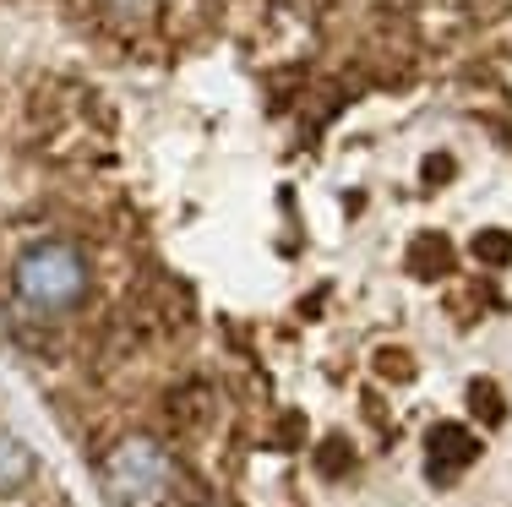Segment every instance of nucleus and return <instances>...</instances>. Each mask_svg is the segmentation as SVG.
<instances>
[{"label":"nucleus","instance_id":"obj_1","mask_svg":"<svg viewBox=\"0 0 512 507\" xmlns=\"http://www.w3.org/2000/svg\"><path fill=\"white\" fill-rule=\"evenodd\" d=\"M11 295L33 317H60L88 295V262L71 240H33L11 268Z\"/></svg>","mask_w":512,"mask_h":507},{"label":"nucleus","instance_id":"obj_2","mask_svg":"<svg viewBox=\"0 0 512 507\" xmlns=\"http://www.w3.org/2000/svg\"><path fill=\"white\" fill-rule=\"evenodd\" d=\"M175 464L153 437H120L99 464V491L109 507H158L169 497Z\"/></svg>","mask_w":512,"mask_h":507},{"label":"nucleus","instance_id":"obj_3","mask_svg":"<svg viewBox=\"0 0 512 507\" xmlns=\"http://www.w3.org/2000/svg\"><path fill=\"white\" fill-rule=\"evenodd\" d=\"M33 475H39V458H33V448L11 426H0V497H17Z\"/></svg>","mask_w":512,"mask_h":507},{"label":"nucleus","instance_id":"obj_4","mask_svg":"<svg viewBox=\"0 0 512 507\" xmlns=\"http://www.w3.org/2000/svg\"><path fill=\"white\" fill-rule=\"evenodd\" d=\"M109 11H115L120 22H142V17H153V6L158 0H104Z\"/></svg>","mask_w":512,"mask_h":507}]
</instances>
